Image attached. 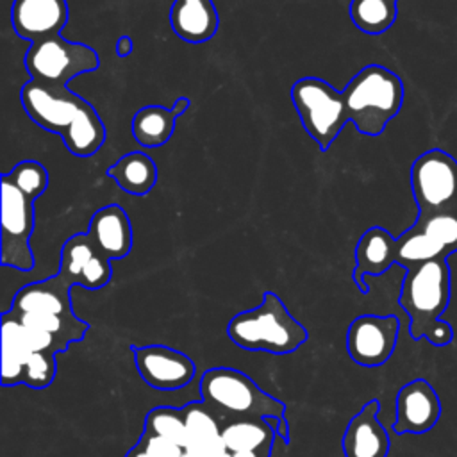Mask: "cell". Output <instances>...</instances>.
Listing matches in <instances>:
<instances>
[{"instance_id": "1", "label": "cell", "mask_w": 457, "mask_h": 457, "mask_svg": "<svg viewBox=\"0 0 457 457\" xmlns=\"http://www.w3.org/2000/svg\"><path fill=\"white\" fill-rule=\"evenodd\" d=\"M25 112L34 123L59 134L70 154L91 157L105 141V127L95 107L68 89L29 80L20 91Z\"/></svg>"}, {"instance_id": "2", "label": "cell", "mask_w": 457, "mask_h": 457, "mask_svg": "<svg viewBox=\"0 0 457 457\" xmlns=\"http://www.w3.org/2000/svg\"><path fill=\"white\" fill-rule=\"evenodd\" d=\"M452 273L446 259H436L409 268L398 303L409 316L412 339H427L432 346H446L453 339V328L441 316L450 303Z\"/></svg>"}, {"instance_id": "3", "label": "cell", "mask_w": 457, "mask_h": 457, "mask_svg": "<svg viewBox=\"0 0 457 457\" xmlns=\"http://www.w3.org/2000/svg\"><path fill=\"white\" fill-rule=\"evenodd\" d=\"M227 336L243 350L286 355L298 350L309 332L293 318L278 295L266 291L257 307L241 311L228 321Z\"/></svg>"}, {"instance_id": "4", "label": "cell", "mask_w": 457, "mask_h": 457, "mask_svg": "<svg viewBox=\"0 0 457 457\" xmlns=\"http://www.w3.org/2000/svg\"><path fill=\"white\" fill-rule=\"evenodd\" d=\"M341 93L348 120L361 134L371 137L384 132L403 104L400 77L380 64L364 66Z\"/></svg>"}, {"instance_id": "5", "label": "cell", "mask_w": 457, "mask_h": 457, "mask_svg": "<svg viewBox=\"0 0 457 457\" xmlns=\"http://www.w3.org/2000/svg\"><path fill=\"white\" fill-rule=\"evenodd\" d=\"M202 402L216 414V418H284L286 405L275 396L262 391L246 373L216 366L204 371L200 378Z\"/></svg>"}, {"instance_id": "6", "label": "cell", "mask_w": 457, "mask_h": 457, "mask_svg": "<svg viewBox=\"0 0 457 457\" xmlns=\"http://www.w3.org/2000/svg\"><path fill=\"white\" fill-rule=\"evenodd\" d=\"M291 100L311 139L327 152L350 121L343 93L323 79L303 77L293 84Z\"/></svg>"}, {"instance_id": "7", "label": "cell", "mask_w": 457, "mask_h": 457, "mask_svg": "<svg viewBox=\"0 0 457 457\" xmlns=\"http://www.w3.org/2000/svg\"><path fill=\"white\" fill-rule=\"evenodd\" d=\"M23 64L32 80L48 86H68L77 75L95 71L100 61L89 45L64 41L59 34L30 43Z\"/></svg>"}, {"instance_id": "8", "label": "cell", "mask_w": 457, "mask_h": 457, "mask_svg": "<svg viewBox=\"0 0 457 457\" xmlns=\"http://www.w3.org/2000/svg\"><path fill=\"white\" fill-rule=\"evenodd\" d=\"M34 202L2 175V236L0 262L20 271L34 268L30 236L34 232Z\"/></svg>"}, {"instance_id": "9", "label": "cell", "mask_w": 457, "mask_h": 457, "mask_svg": "<svg viewBox=\"0 0 457 457\" xmlns=\"http://www.w3.org/2000/svg\"><path fill=\"white\" fill-rule=\"evenodd\" d=\"M411 189L418 216L455 209L457 161L439 148L421 154L411 166Z\"/></svg>"}, {"instance_id": "10", "label": "cell", "mask_w": 457, "mask_h": 457, "mask_svg": "<svg viewBox=\"0 0 457 457\" xmlns=\"http://www.w3.org/2000/svg\"><path fill=\"white\" fill-rule=\"evenodd\" d=\"M398 332L400 321L393 314H361L348 325L346 352L359 366H382L396 348Z\"/></svg>"}, {"instance_id": "11", "label": "cell", "mask_w": 457, "mask_h": 457, "mask_svg": "<svg viewBox=\"0 0 457 457\" xmlns=\"http://www.w3.org/2000/svg\"><path fill=\"white\" fill-rule=\"evenodd\" d=\"M139 377L154 389L177 391L196 375L193 359L166 345H130Z\"/></svg>"}, {"instance_id": "12", "label": "cell", "mask_w": 457, "mask_h": 457, "mask_svg": "<svg viewBox=\"0 0 457 457\" xmlns=\"http://www.w3.org/2000/svg\"><path fill=\"white\" fill-rule=\"evenodd\" d=\"M59 275L71 287L102 289L112 277L111 259L95 246L87 232H77L68 237L61 248Z\"/></svg>"}, {"instance_id": "13", "label": "cell", "mask_w": 457, "mask_h": 457, "mask_svg": "<svg viewBox=\"0 0 457 457\" xmlns=\"http://www.w3.org/2000/svg\"><path fill=\"white\" fill-rule=\"evenodd\" d=\"M396 434H425L441 418V400L425 378H414L400 387L395 402Z\"/></svg>"}, {"instance_id": "14", "label": "cell", "mask_w": 457, "mask_h": 457, "mask_svg": "<svg viewBox=\"0 0 457 457\" xmlns=\"http://www.w3.org/2000/svg\"><path fill=\"white\" fill-rule=\"evenodd\" d=\"M66 0H14L11 23L14 32L30 43L59 36L68 21Z\"/></svg>"}, {"instance_id": "15", "label": "cell", "mask_w": 457, "mask_h": 457, "mask_svg": "<svg viewBox=\"0 0 457 457\" xmlns=\"http://www.w3.org/2000/svg\"><path fill=\"white\" fill-rule=\"evenodd\" d=\"M70 289L71 286L59 273L45 280L30 282L14 295L7 311L12 314H54L75 318Z\"/></svg>"}, {"instance_id": "16", "label": "cell", "mask_w": 457, "mask_h": 457, "mask_svg": "<svg viewBox=\"0 0 457 457\" xmlns=\"http://www.w3.org/2000/svg\"><path fill=\"white\" fill-rule=\"evenodd\" d=\"M378 400H370L352 416L341 441L345 457H387L391 443L378 421Z\"/></svg>"}, {"instance_id": "17", "label": "cell", "mask_w": 457, "mask_h": 457, "mask_svg": "<svg viewBox=\"0 0 457 457\" xmlns=\"http://www.w3.org/2000/svg\"><path fill=\"white\" fill-rule=\"evenodd\" d=\"M87 234L95 246L111 261L123 259L132 250V225L118 204H109L95 211Z\"/></svg>"}, {"instance_id": "18", "label": "cell", "mask_w": 457, "mask_h": 457, "mask_svg": "<svg viewBox=\"0 0 457 457\" xmlns=\"http://www.w3.org/2000/svg\"><path fill=\"white\" fill-rule=\"evenodd\" d=\"M395 246L396 237L382 227H371L361 236L355 246V268L352 271V280L361 293H368L366 277H378L396 264Z\"/></svg>"}, {"instance_id": "19", "label": "cell", "mask_w": 457, "mask_h": 457, "mask_svg": "<svg viewBox=\"0 0 457 457\" xmlns=\"http://www.w3.org/2000/svg\"><path fill=\"white\" fill-rule=\"evenodd\" d=\"M173 32L193 45L209 41L220 27V16L212 0H175L170 9Z\"/></svg>"}, {"instance_id": "20", "label": "cell", "mask_w": 457, "mask_h": 457, "mask_svg": "<svg viewBox=\"0 0 457 457\" xmlns=\"http://www.w3.org/2000/svg\"><path fill=\"white\" fill-rule=\"evenodd\" d=\"M191 102L186 96L177 98L171 109L162 105H145L132 118L134 139L145 148H157L168 143L175 130L177 118L189 109Z\"/></svg>"}, {"instance_id": "21", "label": "cell", "mask_w": 457, "mask_h": 457, "mask_svg": "<svg viewBox=\"0 0 457 457\" xmlns=\"http://www.w3.org/2000/svg\"><path fill=\"white\" fill-rule=\"evenodd\" d=\"M187 443L186 452L200 457H209L211 452L221 443V423L216 414L204 402H189L182 407Z\"/></svg>"}, {"instance_id": "22", "label": "cell", "mask_w": 457, "mask_h": 457, "mask_svg": "<svg viewBox=\"0 0 457 457\" xmlns=\"http://www.w3.org/2000/svg\"><path fill=\"white\" fill-rule=\"evenodd\" d=\"M220 423L221 441L230 453L273 446V441L277 437L275 428L268 423L266 418L245 416L221 420Z\"/></svg>"}, {"instance_id": "23", "label": "cell", "mask_w": 457, "mask_h": 457, "mask_svg": "<svg viewBox=\"0 0 457 457\" xmlns=\"http://www.w3.org/2000/svg\"><path fill=\"white\" fill-rule=\"evenodd\" d=\"M107 175L123 191L134 196H145L157 182V166L150 155L143 152H129L107 168Z\"/></svg>"}, {"instance_id": "24", "label": "cell", "mask_w": 457, "mask_h": 457, "mask_svg": "<svg viewBox=\"0 0 457 457\" xmlns=\"http://www.w3.org/2000/svg\"><path fill=\"white\" fill-rule=\"evenodd\" d=\"M446 250L436 243L430 236L421 232L416 225L407 228L396 237L395 246V261L402 268L409 270L418 264L436 261V259H446Z\"/></svg>"}, {"instance_id": "25", "label": "cell", "mask_w": 457, "mask_h": 457, "mask_svg": "<svg viewBox=\"0 0 457 457\" xmlns=\"http://www.w3.org/2000/svg\"><path fill=\"white\" fill-rule=\"evenodd\" d=\"M398 0H352V23L366 34H382L396 21Z\"/></svg>"}, {"instance_id": "26", "label": "cell", "mask_w": 457, "mask_h": 457, "mask_svg": "<svg viewBox=\"0 0 457 457\" xmlns=\"http://www.w3.org/2000/svg\"><path fill=\"white\" fill-rule=\"evenodd\" d=\"M145 432L170 439L186 450L187 428H186L182 407L159 405L150 409L145 418Z\"/></svg>"}, {"instance_id": "27", "label": "cell", "mask_w": 457, "mask_h": 457, "mask_svg": "<svg viewBox=\"0 0 457 457\" xmlns=\"http://www.w3.org/2000/svg\"><path fill=\"white\" fill-rule=\"evenodd\" d=\"M421 232L439 243L448 255L457 252V211H441L427 216H418L414 223Z\"/></svg>"}, {"instance_id": "28", "label": "cell", "mask_w": 457, "mask_h": 457, "mask_svg": "<svg viewBox=\"0 0 457 457\" xmlns=\"http://www.w3.org/2000/svg\"><path fill=\"white\" fill-rule=\"evenodd\" d=\"M5 175L18 189H21L32 200L39 198L46 191L50 180L46 168L37 161H21Z\"/></svg>"}, {"instance_id": "29", "label": "cell", "mask_w": 457, "mask_h": 457, "mask_svg": "<svg viewBox=\"0 0 457 457\" xmlns=\"http://www.w3.org/2000/svg\"><path fill=\"white\" fill-rule=\"evenodd\" d=\"M137 445L150 455V457H180L184 453V448L170 439L154 436L150 432H145L139 436Z\"/></svg>"}, {"instance_id": "30", "label": "cell", "mask_w": 457, "mask_h": 457, "mask_svg": "<svg viewBox=\"0 0 457 457\" xmlns=\"http://www.w3.org/2000/svg\"><path fill=\"white\" fill-rule=\"evenodd\" d=\"M266 420L275 428L277 436L287 445L289 443V423H287L286 416L284 418H266Z\"/></svg>"}, {"instance_id": "31", "label": "cell", "mask_w": 457, "mask_h": 457, "mask_svg": "<svg viewBox=\"0 0 457 457\" xmlns=\"http://www.w3.org/2000/svg\"><path fill=\"white\" fill-rule=\"evenodd\" d=\"M134 50V43L129 36H121L118 41H116V54L118 57H129Z\"/></svg>"}, {"instance_id": "32", "label": "cell", "mask_w": 457, "mask_h": 457, "mask_svg": "<svg viewBox=\"0 0 457 457\" xmlns=\"http://www.w3.org/2000/svg\"><path fill=\"white\" fill-rule=\"evenodd\" d=\"M273 446L266 448H257V450H243V452H234L232 457H271Z\"/></svg>"}, {"instance_id": "33", "label": "cell", "mask_w": 457, "mask_h": 457, "mask_svg": "<svg viewBox=\"0 0 457 457\" xmlns=\"http://www.w3.org/2000/svg\"><path fill=\"white\" fill-rule=\"evenodd\" d=\"M209 457H232V453L225 448V445H223V441L211 452V455Z\"/></svg>"}, {"instance_id": "34", "label": "cell", "mask_w": 457, "mask_h": 457, "mask_svg": "<svg viewBox=\"0 0 457 457\" xmlns=\"http://www.w3.org/2000/svg\"><path fill=\"white\" fill-rule=\"evenodd\" d=\"M125 457H150V455H148V453H146V452H145V450L136 443V445H134V446L125 453Z\"/></svg>"}, {"instance_id": "35", "label": "cell", "mask_w": 457, "mask_h": 457, "mask_svg": "<svg viewBox=\"0 0 457 457\" xmlns=\"http://www.w3.org/2000/svg\"><path fill=\"white\" fill-rule=\"evenodd\" d=\"M180 457H200V455H196V453H191V452H186V450H184V453H182Z\"/></svg>"}, {"instance_id": "36", "label": "cell", "mask_w": 457, "mask_h": 457, "mask_svg": "<svg viewBox=\"0 0 457 457\" xmlns=\"http://www.w3.org/2000/svg\"><path fill=\"white\" fill-rule=\"evenodd\" d=\"M455 211H457V205H455Z\"/></svg>"}]
</instances>
